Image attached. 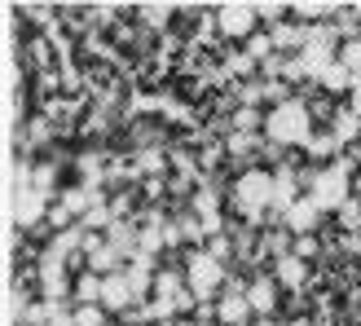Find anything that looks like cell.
Instances as JSON below:
<instances>
[{"label":"cell","instance_id":"ac0fdd59","mask_svg":"<svg viewBox=\"0 0 361 326\" xmlns=\"http://www.w3.org/2000/svg\"><path fill=\"white\" fill-rule=\"evenodd\" d=\"M339 62H344L353 76L361 80V40H348V44H339Z\"/></svg>","mask_w":361,"mask_h":326},{"label":"cell","instance_id":"ffe728a7","mask_svg":"<svg viewBox=\"0 0 361 326\" xmlns=\"http://www.w3.org/2000/svg\"><path fill=\"white\" fill-rule=\"evenodd\" d=\"M304 150H309V155H335L339 141H335V133H313V141H309Z\"/></svg>","mask_w":361,"mask_h":326},{"label":"cell","instance_id":"7c38bea8","mask_svg":"<svg viewBox=\"0 0 361 326\" xmlns=\"http://www.w3.org/2000/svg\"><path fill=\"white\" fill-rule=\"evenodd\" d=\"M274 282L282 286H291V291H300L304 282H309V260H300V256H282L274 265Z\"/></svg>","mask_w":361,"mask_h":326},{"label":"cell","instance_id":"5b68a950","mask_svg":"<svg viewBox=\"0 0 361 326\" xmlns=\"http://www.w3.org/2000/svg\"><path fill=\"white\" fill-rule=\"evenodd\" d=\"M256 5H221L216 9V27H221L229 40H251L256 35Z\"/></svg>","mask_w":361,"mask_h":326},{"label":"cell","instance_id":"30bf717a","mask_svg":"<svg viewBox=\"0 0 361 326\" xmlns=\"http://www.w3.org/2000/svg\"><path fill=\"white\" fill-rule=\"evenodd\" d=\"M295 198H304L300 186H295V172H291V168H278V172H274V207H269V212H274V221H282V216L291 212Z\"/></svg>","mask_w":361,"mask_h":326},{"label":"cell","instance_id":"3957f363","mask_svg":"<svg viewBox=\"0 0 361 326\" xmlns=\"http://www.w3.org/2000/svg\"><path fill=\"white\" fill-rule=\"evenodd\" d=\"M348 172H353V163L348 159H335L331 168H322V172H309L304 176V186H309V198L322 207V212H339L353 198L348 190Z\"/></svg>","mask_w":361,"mask_h":326},{"label":"cell","instance_id":"603a6c76","mask_svg":"<svg viewBox=\"0 0 361 326\" xmlns=\"http://www.w3.org/2000/svg\"><path fill=\"white\" fill-rule=\"evenodd\" d=\"M159 168H164V155H154V150H150V155H141V159H137L133 176H137V172H159Z\"/></svg>","mask_w":361,"mask_h":326},{"label":"cell","instance_id":"f546056e","mask_svg":"<svg viewBox=\"0 0 361 326\" xmlns=\"http://www.w3.org/2000/svg\"><path fill=\"white\" fill-rule=\"evenodd\" d=\"M295 13H300V18H322V13H326V5H300Z\"/></svg>","mask_w":361,"mask_h":326},{"label":"cell","instance_id":"7a4b0ae2","mask_svg":"<svg viewBox=\"0 0 361 326\" xmlns=\"http://www.w3.org/2000/svg\"><path fill=\"white\" fill-rule=\"evenodd\" d=\"M233 207H238V216L247 225H256L260 216L274 207V172H264V168L243 172L233 181Z\"/></svg>","mask_w":361,"mask_h":326},{"label":"cell","instance_id":"9a60e30c","mask_svg":"<svg viewBox=\"0 0 361 326\" xmlns=\"http://www.w3.org/2000/svg\"><path fill=\"white\" fill-rule=\"evenodd\" d=\"M102 274H84L80 282H75V300L80 304H102Z\"/></svg>","mask_w":361,"mask_h":326},{"label":"cell","instance_id":"f1b7e54d","mask_svg":"<svg viewBox=\"0 0 361 326\" xmlns=\"http://www.w3.org/2000/svg\"><path fill=\"white\" fill-rule=\"evenodd\" d=\"M207 251H212L216 260H225V256H229V239H225V234H216V239H212V247H207Z\"/></svg>","mask_w":361,"mask_h":326},{"label":"cell","instance_id":"83f0119b","mask_svg":"<svg viewBox=\"0 0 361 326\" xmlns=\"http://www.w3.org/2000/svg\"><path fill=\"white\" fill-rule=\"evenodd\" d=\"M49 221L58 225V229H71V212H66V207L58 203V207H49Z\"/></svg>","mask_w":361,"mask_h":326},{"label":"cell","instance_id":"4dcf8cb0","mask_svg":"<svg viewBox=\"0 0 361 326\" xmlns=\"http://www.w3.org/2000/svg\"><path fill=\"white\" fill-rule=\"evenodd\" d=\"M348 111H353V115H361V80L353 84V102H348Z\"/></svg>","mask_w":361,"mask_h":326},{"label":"cell","instance_id":"d6986e66","mask_svg":"<svg viewBox=\"0 0 361 326\" xmlns=\"http://www.w3.org/2000/svg\"><path fill=\"white\" fill-rule=\"evenodd\" d=\"M154 291H159V300H176L180 296V278L176 274H154Z\"/></svg>","mask_w":361,"mask_h":326},{"label":"cell","instance_id":"1f68e13d","mask_svg":"<svg viewBox=\"0 0 361 326\" xmlns=\"http://www.w3.org/2000/svg\"><path fill=\"white\" fill-rule=\"evenodd\" d=\"M291 326H313V322H309V318H300V322H291Z\"/></svg>","mask_w":361,"mask_h":326},{"label":"cell","instance_id":"52a82bcc","mask_svg":"<svg viewBox=\"0 0 361 326\" xmlns=\"http://www.w3.org/2000/svg\"><path fill=\"white\" fill-rule=\"evenodd\" d=\"M133 304H137V296H133L128 278H123V269L102 282V309H111V313H128Z\"/></svg>","mask_w":361,"mask_h":326},{"label":"cell","instance_id":"9c48e42d","mask_svg":"<svg viewBox=\"0 0 361 326\" xmlns=\"http://www.w3.org/2000/svg\"><path fill=\"white\" fill-rule=\"evenodd\" d=\"M282 221H286V229H291L295 239H304V234H313V229H317V221H322V207L313 203L309 194H304V198H295V203H291V212H286Z\"/></svg>","mask_w":361,"mask_h":326},{"label":"cell","instance_id":"277c9868","mask_svg":"<svg viewBox=\"0 0 361 326\" xmlns=\"http://www.w3.org/2000/svg\"><path fill=\"white\" fill-rule=\"evenodd\" d=\"M185 282H190V291L198 296V304H212L216 286H225L229 274H225V265L216 260L212 251H190V256H185Z\"/></svg>","mask_w":361,"mask_h":326},{"label":"cell","instance_id":"d4e9b609","mask_svg":"<svg viewBox=\"0 0 361 326\" xmlns=\"http://www.w3.org/2000/svg\"><path fill=\"white\" fill-rule=\"evenodd\" d=\"M233 123H238V133H251V128L260 123V115L251 111V106H243V111H238V119H233Z\"/></svg>","mask_w":361,"mask_h":326},{"label":"cell","instance_id":"484cf974","mask_svg":"<svg viewBox=\"0 0 361 326\" xmlns=\"http://www.w3.org/2000/svg\"><path fill=\"white\" fill-rule=\"evenodd\" d=\"M251 66H256V62H251L247 53H233V58H229V71H233V76H247Z\"/></svg>","mask_w":361,"mask_h":326},{"label":"cell","instance_id":"2e32d148","mask_svg":"<svg viewBox=\"0 0 361 326\" xmlns=\"http://www.w3.org/2000/svg\"><path fill=\"white\" fill-rule=\"evenodd\" d=\"M331 133H335V141H339V146H344V141H353V137L361 133V115H353V111H339Z\"/></svg>","mask_w":361,"mask_h":326},{"label":"cell","instance_id":"4316f807","mask_svg":"<svg viewBox=\"0 0 361 326\" xmlns=\"http://www.w3.org/2000/svg\"><path fill=\"white\" fill-rule=\"evenodd\" d=\"M264 247H269V251H274V256L282 260V256H286V234H269V239H264Z\"/></svg>","mask_w":361,"mask_h":326},{"label":"cell","instance_id":"8992f818","mask_svg":"<svg viewBox=\"0 0 361 326\" xmlns=\"http://www.w3.org/2000/svg\"><path fill=\"white\" fill-rule=\"evenodd\" d=\"M229 286V291L221 296V304H216V318H221L225 326H247L251 318H256V313H251V300H247V286H238V282H225Z\"/></svg>","mask_w":361,"mask_h":326},{"label":"cell","instance_id":"5bb4252c","mask_svg":"<svg viewBox=\"0 0 361 326\" xmlns=\"http://www.w3.org/2000/svg\"><path fill=\"white\" fill-rule=\"evenodd\" d=\"M295 44H309V27L274 23V49H295Z\"/></svg>","mask_w":361,"mask_h":326},{"label":"cell","instance_id":"7402d4cb","mask_svg":"<svg viewBox=\"0 0 361 326\" xmlns=\"http://www.w3.org/2000/svg\"><path fill=\"white\" fill-rule=\"evenodd\" d=\"M106 313H102V304H80L75 309V326H102Z\"/></svg>","mask_w":361,"mask_h":326},{"label":"cell","instance_id":"cb8c5ba5","mask_svg":"<svg viewBox=\"0 0 361 326\" xmlns=\"http://www.w3.org/2000/svg\"><path fill=\"white\" fill-rule=\"evenodd\" d=\"M313 251H317V239H313V234H304V239H295V251H291V256H300V260H309Z\"/></svg>","mask_w":361,"mask_h":326},{"label":"cell","instance_id":"4fadbf2b","mask_svg":"<svg viewBox=\"0 0 361 326\" xmlns=\"http://www.w3.org/2000/svg\"><path fill=\"white\" fill-rule=\"evenodd\" d=\"M317 84L326 88V93H344V88H348V93H353V84H357V76H353V71H348L344 62H331V66H326V76H322Z\"/></svg>","mask_w":361,"mask_h":326},{"label":"cell","instance_id":"8fae6325","mask_svg":"<svg viewBox=\"0 0 361 326\" xmlns=\"http://www.w3.org/2000/svg\"><path fill=\"white\" fill-rule=\"evenodd\" d=\"M247 300H251V313H256V318H269L278 309V282L274 278H256L247 286Z\"/></svg>","mask_w":361,"mask_h":326},{"label":"cell","instance_id":"6da1fadb","mask_svg":"<svg viewBox=\"0 0 361 326\" xmlns=\"http://www.w3.org/2000/svg\"><path fill=\"white\" fill-rule=\"evenodd\" d=\"M264 133L274 137V146H309L313 141V111L304 102H282L269 111Z\"/></svg>","mask_w":361,"mask_h":326},{"label":"cell","instance_id":"44dd1931","mask_svg":"<svg viewBox=\"0 0 361 326\" xmlns=\"http://www.w3.org/2000/svg\"><path fill=\"white\" fill-rule=\"evenodd\" d=\"M40 278H44V300L58 304L66 296V274H40Z\"/></svg>","mask_w":361,"mask_h":326},{"label":"cell","instance_id":"e0dca14e","mask_svg":"<svg viewBox=\"0 0 361 326\" xmlns=\"http://www.w3.org/2000/svg\"><path fill=\"white\" fill-rule=\"evenodd\" d=\"M335 216H339V225H344L348 234H357V229H361V198H348V203L339 207Z\"/></svg>","mask_w":361,"mask_h":326},{"label":"cell","instance_id":"ba28073f","mask_svg":"<svg viewBox=\"0 0 361 326\" xmlns=\"http://www.w3.org/2000/svg\"><path fill=\"white\" fill-rule=\"evenodd\" d=\"M49 207H44V190H18V198H13V221L23 225V229H35L40 225V216H44Z\"/></svg>","mask_w":361,"mask_h":326}]
</instances>
